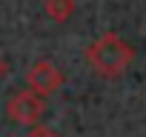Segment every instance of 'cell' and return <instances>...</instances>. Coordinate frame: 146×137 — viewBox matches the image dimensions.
I'll use <instances>...</instances> for the list:
<instances>
[{"label": "cell", "mask_w": 146, "mask_h": 137, "mask_svg": "<svg viewBox=\"0 0 146 137\" xmlns=\"http://www.w3.org/2000/svg\"><path fill=\"white\" fill-rule=\"evenodd\" d=\"M135 60V49L115 32L100 34L86 46V63L100 77H120Z\"/></svg>", "instance_id": "6da1fadb"}, {"label": "cell", "mask_w": 146, "mask_h": 137, "mask_svg": "<svg viewBox=\"0 0 146 137\" xmlns=\"http://www.w3.org/2000/svg\"><path fill=\"white\" fill-rule=\"evenodd\" d=\"M46 111V100L32 92V89H23V92H15L9 100H6V114L12 123H20V126H37V120L43 117Z\"/></svg>", "instance_id": "7a4b0ae2"}, {"label": "cell", "mask_w": 146, "mask_h": 137, "mask_svg": "<svg viewBox=\"0 0 146 137\" xmlns=\"http://www.w3.org/2000/svg\"><path fill=\"white\" fill-rule=\"evenodd\" d=\"M26 86L32 92H37L40 97H46V94H52L63 86V74L52 60H35L26 68Z\"/></svg>", "instance_id": "3957f363"}, {"label": "cell", "mask_w": 146, "mask_h": 137, "mask_svg": "<svg viewBox=\"0 0 146 137\" xmlns=\"http://www.w3.org/2000/svg\"><path fill=\"white\" fill-rule=\"evenodd\" d=\"M43 9L54 23H66L75 12V0H43Z\"/></svg>", "instance_id": "277c9868"}, {"label": "cell", "mask_w": 146, "mask_h": 137, "mask_svg": "<svg viewBox=\"0 0 146 137\" xmlns=\"http://www.w3.org/2000/svg\"><path fill=\"white\" fill-rule=\"evenodd\" d=\"M26 137H57V131H54V128H49V126H32Z\"/></svg>", "instance_id": "5b68a950"}, {"label": "cell", "mask_w": 146, "mask_h": 137, "mask_svg": "<svg viewBox=\"0 0 146 137\" xmlns=\"http://www.w3.org/2000/svg\"><path fill=\"white\" fill-rule=\"evenodd\" d=\"M6 72H9V66H6V60H3V54H0V80L6 77Z\"/></svg>", "instance_id": "8992f818"}]
</instances>
